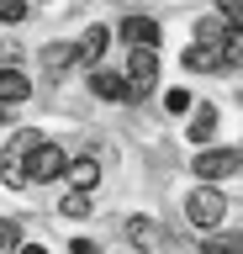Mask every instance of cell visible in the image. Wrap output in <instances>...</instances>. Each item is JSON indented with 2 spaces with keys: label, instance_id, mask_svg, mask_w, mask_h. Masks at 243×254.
I'll return each instance as SVG.
<instances>
[{
  "label": "cell",
  "instance_id": "obj_11",
  "mask_svg": "<svg viewBox=\"0 0 243 254\" xmlns=\"http://www.w3.org/2000/svg\"><path fill=\"white\" fill-rule=\"evenodd\" d=\"M64 175L74 180V190H90L100 180V164H96V159H74V164H64Z\"/></svg>",
  "mask_w": 243,
  "mask_h": 254
},
{
  "label": "cell",
  "instance_id": "obj_17",
  "mask_svg": "<svg viewBox=\"0 0 243 254\" xmlns=\"http://www.w3.org/2000/svg\"><path fill=\"white\" fill-rule=\"evenodd\" d=\"M16 222H11V217H0V254H16Z\"/></svg>",
  "mask_w": 243,
  "mask_h": 254
},
{
  "label": "cell",
  "instance_id": "obj_14",
  "mask_svg": "<svg viewBox=\"0 0 243 254\" xmlns=\"http://www.w3.org/2000/svg\"><path fill=\"white\" fill-rule=\"evenodd\" d=\"M69 64H74V48L69 43H48L43 48V69H48V74H58V69H69Z\"/></svg>",
  "mask_w": 243,
  "mask_h": 254
},
{
  "label": "cell",
  "instance_id": "obj_16",
  "mask_svg": "<svg viewBox=\"0 0 243 254\" xmlns=\"http://www.w3.org/2000/svg\"><path fill=\"white\" fill-rule=\"evenodd\" d=\"M206 254H238V233H217V238H206Z\"/></svg>",
  "mask_w": 243,
  "mask_h": 254
},
{
  "label": "cell",
  "instance_id": "obj_2",
  "mask_svg": "<svg viewBox=\"0 0 243 254\" xmlns=\"http://www.w3.org/2000/svg\"><path fill=\"white\" fill-rule=\"evenodd\" d=\"M185 217H191L195 228H217V222L227 217V196H222V190H211V186L191 190V196H185Z\"/></svg>",
  "mask_w": 243,
  "mask_h": 254
},
{
  "label": "cell",
  "instance_id": "obj_10",
  "mask_svg": "<svg viewBox=\"0 0 243 254\" xmlns=\"http://www.w3.org/2000/svg\"><path fill=\"white\" fill-rule=\"evenodd\" d=\"M90 90H96L100 101H122V95H127V79H122V74H106V69H96V74H90Z\"/></svg>",
  "mask_w": 243,
  "mask_h": 254
},
{
  "label": "cell",
  "instance_id": "obj_18",
  "mask_svg": "<svg viewBox=\"0 0 243 254\" xmlns=\"http://www.w3.org/2000/svg\"><path fill=\"white\" fill-rule=\"evenodd\" d=\"M21 16H27V0H0V21H11V27H16Z\"/></svg>",
  "mask_w": 243,
  "mask_h": 254
},
{
  "label": "cell",
  "instance_id": "obj_7",
  "mask_svg": "<svg viewBox=\"0 0 243 254\" xmlns=\"http://www.w3.org/2000/svg\"><path fill=\"white\" fill-rule=\"evenodd\" d=\"M122 43L153 48V43H159V21H148V16H127V21H122Z\"/></svg>",
  "mask_w": 243,
  "mask_h": 254
},
{
  "label": "cell",
  "instance_id": "obj_12",
  "mask_svg": "<svg viewBox=\"0 0 243 254\" xmlns=\"http://www.w3.org/2000/svg\"><path fill=\"white\" fill-rule=\"evenodd\" d=\"M211 132H217V106H195V117H191V138H195V143H211Z\"/></svg>",
  "mask_w": 243,
  "mask_h": 254
},
{
  "label": "cell",
  "instance_id": "obj_9",
  "mask_svg": "<svg viewBox=\"0 0 243 254\" xmlns=\"http://www.w3.org/2000/svg\"><path fill=\"white\" fill-rule=\"evenodd\" d=\"M106 43H111V32H106V27H90V32H85V43H74V59H80V64H100Z\"/></svg>",
  "mask_w": 243,
  "mask_h": 254
},
{
  "label": "cell",
  "instance_id": "obj_13",
  "mask_svg": "<svg viewBox=\"0 0 243 254\" xmlns=\"http://www.w3.org/2000/svg\"><path fill=\"white\" fill-rule=\"evenodd\" d=\"M185 69H195V74L206 69V74H211V69H222V59H217V48H201V43H195V48H185Z\"/></svg>",
  "mask_w": 243,
  "mask_h": 254
},
{
  "label": "cell",
  "instance_id": "obj_15",
  "mask_svg": "<svg viewBox=\"0 0 243 254\" xmlns=\"http://www.w3.org/2000/svg\"><path fill=\"white\" fill-rule=\"evenodd\" d=\"M58 212L64 217H90V190H69L64 201H58Z\"/></svg>",
  "mask_w": 243,
  "mask_h": 254
},
{
  "label": "cell",
  "instance_id": "obj_6",
  "mask_svg": "<svg viewBox=\"0 0 243 254\" xmlns=\"http://www.w3.org/2000/svg\"><path fill=\"white\" fill-rule=\"evenodd\" d=\"M127 238H132V249H143V254H153L164 244V233H159L153 217H127Z\"/></svg>",
  "mask_w": 243,
  "mask_h": 254
},
{
  "label": "cell",
  "instance_id": "obj_8",
  "mask_svg": "<svg viewBox=\"0 0 243 254\" xmlns=\"http://www.w3.org/2000/svg\"><path fill=\"white\" fill-rule=\"evenodd\" d=\"M27 95H32V79L21 74V69H0V101H5V106H16Z\"/></svg>",
  "mask_w": 243,
  "mask_h": 254
},
{
  "label": "cell",
  "instance_id": "obj_5",
  "mask_svg": "<svg viewBox=\"0 0 243 254\" xmlns=\"http://www.w3.org/2000/svg\"><path fill=\"white\" fill-rule=\"evenodd\" d=\"M233 170H238V148H201L195 154V175L201 180H222Z\"/></svg>",
  "mask_w": 243,
  "mask_h": 254
},
{
  "label": "cell",
  "instance_id": "obj_19",
  "mask_svg": "<svg viewBox=\"0 0 243 254\" xmlns=\"http://www.w3.org/2000/svg\"><path fill=\"white\" fill-rule=\"evenodd\" d=\"M164 106H169V111H185V106H191V95H185V90H169V95H164Z\"/></svg>",
  "mask_w": 243,
  "mask_h": 254
},
{
  "label": "cell",
  "instance_id": "obj_20",
  "mask_svg": "<svg viewBox=\"0 0 243 254\" xmlns=\"http://www.w3.org/2000/svg\"><path fill=\"white\" fill-rule=\"evenodd\" d=\"M222 5V16H227V27H238V0H217Z\"/></svg>",
  "mask_w": 243,
  "mask_h": 254
},
{
  "label": "cell",
  "instance_id": "obj_3",
  "mask_svg": "<svg viewBox=\"0 0 243 254\" xmlns=\"http://www.w3.org/2000/svg\"><path fill=\"white\" fill-rule=\"evenodd\" d=\"M64 164H69V154L58 148V143H37L32 154H27V186H48V180H58L64 175Z\"/></svg>",
  "mask_w": 243,
  "mask_h": 254
},
{
  "label": "cell",
  "instance_id": "obj_21",
  "mask_svg": "<svg viewBox=\"0 0 243 254\" xmlns=\"http://www.w3.org/2000/svg\"><path fill=\"white\" fill-rule=\"evenodd\" d=\"M69 254H96V244H90V238H74V244H69Z\"/></svg>",
  "mask_w": 243,
  "mask_h": 254
},
{
  "label": "cell",
  "instance_id": "obj_4",
  "mask_svg": "<svg viewBox=\"0 0 243 254\" xmlns=\"http://www.w3.org/2000/svg\"><path fill=\"white\" fill-rule=\"evenodd\" d=\"M153 79H159V53H153V48H132V59H127V95L132 101L148 95Z\"/></svg>",
  "mask_w": 243,
  "mask_h": 254
},
{
  "label": "cell",
  "instance_id": "obj_22",
  "mask_svg": "<svg viewBox=\"0 0 243 254\" xmlns=\"http://www.w3.org/2000/svg\"><path fill=\"white\" fill-rule=\"evenodd\" d=\"M16 254H48V249H43V244H27V249H16Z\"/></svg>",
  "mask_w": 243,
  "mask_h": 254
},
{
  "label": "cell",
  "instance_id": "obj_1",
  "mask_svg": "<svg viewBox=\"0 0 243 254\" xmlns=\"http://www.w3.org/2000/svg\"><path fill=\"white\" fill-rule=\"evenodd\" d=\"M37 143H43V138H37L32 127L5 143V154H0V180H5V186H27V154H32Z\"/></svg>",
  "mask_w": 243,
  "mask_h": 254
},
{
  "label": "cell",
  "instance_id": "obj_23",
  "mask_svg": "<svg viewBox=\"0 0 243 254\" xmlns=\"http://www.w3.org/2000/svg\"><path fill=\"white\" fill-rule=\"evenodd\" d=\"M0 122H11V106H5V101H0Z\"/></svg>",
  "mask_w": 243,
  "mask_h": 254
}]
</instances>
